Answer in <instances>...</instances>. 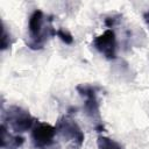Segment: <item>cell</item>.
<instances>
[{
  "mask_svg": "<svg viewBox=\"0 0 149 149\" xmlns=\"http://www.w3.org/2000/svg\"><path fill=\"white\" fill-rule=\"evenodd\" d=\"M28 30L30 40L27 42V45L34 50L42 49L47 40L56 35V30L51 26V19L45 21V16L41 9H35L29 16Z\"/></svg>",
  "mask_w": 149,
  "mask_h": 149,
  "instance_id": "1",
  "label": "cell"
},
{
  "mask_svg": "<svg viewBox=\"0 0 149 149\" xmlns=\"http://www.w3.org/2000/svg\"><path fill=\"white\" fill-rule=\"evenodd\" d=\"M35 119L30 115V113L23 109L20 106H9L8 109L5 112L3 121L6 126L10 127L16 133H23L30 129L34 125Z\"/></svg>",
  "mask_w": 149,
  "mask_h": 149,
  "instance_id": "2",
  "label": "cell"
},
{
  "mask_svg": "<svg viewBox=\"0 0 149 149\" xmlns=\"http://www.w3.org/2000/svg\"><path fill=\"white\" fill-rule=\"evenodd\" d=\"M55 127H56L57 134H59L66 141H71L72 143H74L78 147H80L83 144L84 139H85L84 133L80 129V127L78 126V123L70 116H68V115L61 116Z\"/></svg>",
  "mask_w": 149,
  "mask_h": 149,
  "instance_id": "3",
  "label": "cell"
},
{
  "mask_svg": "<svg viewBox=\"0 0 149 149\" xmlns=\"http://www.w3.org/2000/svg\"><path fill=\"white\" fill-rule=\"evenodd\" d=\"M100 87L94 86V85H88V84H80L77 86L78 93L85 98L84 102V112L86 113L87 116L91 119L100 120V113H99V102L97 99V92L99 91Z\"/></svg>",
  "mask_w": 149,
  "mask_h": 149,
  "instance_id": "4",
  "label": "cell"
},
{
  "mask_svg": "<svg viewBox=\"0 0 149 149\" xmlns=\"http://www.w3.org/2000/svg\"><path fill=\"white\" fill-rule=\"evenodd\" d=\"M57 134L56 127L45 123V122H38L31 132V140L37 149H44L54 143L55 135Z\"/></svg>",
  "mask_w": 149,
  "mask_h": 149,
  "instance_id": "5",
  "label": "cell"
},
{
  "mask_svg": "<svg viewBox=\"0 0 149 149\" xmlns=\"http://www.w3.org/2000/svg\"><path fill=\"white\" fill-rule=\"evenodd\" d=\"M93 45L107 59L116 58V37L112 29H107L101 35L97 36L93 41Z\"/></svg>",
  "mask_w": 149,
  "mask_h": 149,
  "instance_id": "6",
  "label": "cell"
},
{
  "mask_svg": "<svg viewBox=\"0 0 149 149\" xmlns=\"http://www.w3.org/2000/svg\"><path fill=\"white\" fill-rule=\"evenodd\" d=\"M24 142V139L20 135H13L8 132L6 125H1V148L2 149H17Z\"/></svg>",
  "mask_w": 149,
  "mask_h": 149,
  "instance_id": "7",
  "label": "cell"
},
{
  "mask_svg": "<svg viewBox=\"0 0 149 149\" xmlns=\"http://www.w3.org/2000/svg\"><path fill=\"white\" fill-rule=\"evenodd\" d=\"M98 149H123V146L107 136H99L97 140Z\"/></svg>",
  "mask_w": 149,
  "mask_h": 149,
  "instance_id": "8",
  "label": "cell"
},
{
  "mask_svg": "<svg viewBox=\"0 0 149 149\" xmlns=\"http://www.w3.org/2000/svg\"><path fill=\"white\" fill-rule=\"evenodd\" d=\"M56 35H57L64 43H66V44L73 43V37H72V35H71L69 31H66V30H64V29H62V28H59V29L56 30Z\"/></svg>",
  "mask_w": 149,
  "mask_h": 149,
  "instance_id": "9",
  "label": "cell"
},
{
  "mask_svg": "<svg viewBox=\"0 0 149 149\" xmlns=\"http://www.w3.org/2000/svg\"><path fill=\"white\" fill-rule=\"evenodd\" d=\"M12 42H10V34L7 33V29L5 27V24L2 23V35H1V49L5 50L8 47H10Z\"/></svg>",
  "mask_w": 149,
  "mask_h": 149,
  "instance_id": "10",
  "label": "cell"
}]
</instances>
